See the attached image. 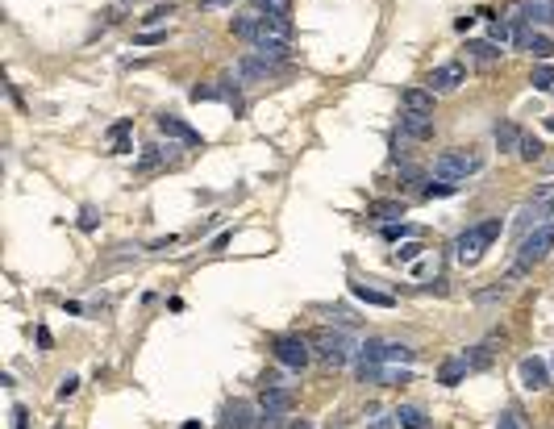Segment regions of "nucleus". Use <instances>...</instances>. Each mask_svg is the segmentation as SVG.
Here are the masks:
<instances>
[{
	"label": "nucleus",
	"mask_w": 554,
	"mask_h": 429,
	"mask_svg": "<svg viewBox=\"0 0 554 429\" xmlns=\"http://www.w3.org/2000/svg\"><path fill=\"white\" fill-rule=\"evenodd\" d=\"M500 229H505V221L500 217H488V221H480V225H471V229H463L459 238H455V254H459V263H480V254L500 238Z\"/></svg>",
	"instance_id": "1"
},
{
	"label": "nucleus",
	"mask_w": 554,
	"mask_h": 429,
	"mask_svg": "<svg viewBox=\"0 0 554 429\" xmlns=\"http://www.w3.org/2000/svg\"><path fill=\"white\" fill-rule=\"evenodd\" d=\"M551 250H554V225H538L534 234H526V238H521V246H517V263H513V271H509L505 280H509V284H517V280H521L534 263H542Z\"/></svg>",
	"instance_id": "2"
},
{
	"label": "nucleus",
	"mask_w": 554,
	"mask_h": 429,
	"mask_svg": "<svg viewBox=\"0 0 554 429\" xmlns=\"http://www.w3.org/2000/svg\"><path fill=\"white\" fill-rule=\"evenodd\" d=\"M309 342H313V355H317L321 363H329V367H346V363L355 359V342H350V334H342V330H317Z\"/></svg>",
	"instance_id": "3"
},
{
	"label": "nucleus",
	"mask_w": 554,
	"mask_h": 429,
	"mask_svg": "<svg viewBox=\"0 0 554 429\" xmlns=\"http://www.w3.org/2000/svg\"><path fill=\"white\" fill-rule=\"evenodd\" d=\"M480 167H484V154H480V150H446V154H438L434 175H438V179H450V184H459V179L475 175Z\"/></svg>",
	"instance_id": "4"
},
{
	"label": "nucleus",
	"mask_w": 554,
	"mask_h": 429,
	"mask_svg": "<svg viewBox=\"0 0 554 429\" xmlns=\"http://www.w3.org/2000/svg\"><path fill=\"white\" fill-rule=\"evenodd\" d=\"M271 355H275L279 367L300 371V367H309V359H313V342L300 338V334H279V338H271Z\"/></svg>",
	"instance_id": "5"
},
{
	"label": "nucleus",
	"mask_w": 554,
	"mask_h": 429,
	"mask_svg": "<svg viewBox=\"0 0 554 429\" xmlns=\"http://www.w3.org/2000/svg\"><path fill=\"white\" fill-rule=\"evenodd\" d=\"M292 405H296V396H292L288 388H263V396H259V409H263L259 426L263 429H279V421L292 413Z\"/></svg>",
	"instance_id": "6"
},
{
	"label": "nucleus",
	"mask_w": 554,
	"mask_h": 429,
	"mask_svg": "<svg viewBox=\"0 0 554 429\" xmlns=\"http://www.w3.org/2000/svg\"><path fill=\"white\" fill-rule=\"evenodd\" d=\"M288 42H292V17L263 13L259 17V33H254V46H288Z\"/></svg>",
	"instance_id": "7"
},
{
	"label": "nucleus",
	"mask_w": 554,
	"mask_h": 429,
	"mask_svg": "<svg viewBox=\"0 0 554 429\" xmlns=\"http://www.w3.org/2000/svg\"><path fill=\"white\" fill-rule=\"evenodd\" d=\"M459 83H467V67H463V63H442V67L430 71V92H434V96H438V92H455Z\"/></svg>",
	"instance_id": "8"
},
{
	"label": "nucleus",
	"mask_w": 554,
	"mask_h": 429,
	"mask_svg": "<svg viewBox=\"0 0 554 429\" xmlns=\"http://www.w3.org/2000/svg\"><path fill=\"white\" fill-rule=\"evenodd\" d=\"M154 125H158V133H167V138H175V142H184V146H200V142H204V138H200V129H192L188 121L171 117V113L154 117Z\"/></svg>",
	"instance_id": "9"
},
{
	"label": "nucleus",
	"mask_w": 554,
	"mask_h": 429,
	"mask_svg": "<svg viewBox=\"0 0 554 429\" xmlns=\"http://www.w3.org/2000/svg\"><path fill=\"white\" fill-rule=\"evenodd\" d=\"M279 67L275 63H267V58H259L254 50L246 54V58H238V67H234V79H242V83H250V79H271Z\"/></svg>",
	"instance_id": "10"
},
{
	"label": "nucleus",
	"mask_w": 554,
	"mask_h": 429,
	"mask_svg": "<svg viewBox=\"0 0 554 429\" xmlns=\"http://www.w3.org/2000/svg\"><path fill=\"white\" fill-rule=\"evenodd\" d=\"M521 384L530 388V392H542V388H551V367L538 359V355H530V359H521Z\"/></svg>",
	"instance_id": "11"
},
{
	"label": "nucleus",
	"mask_w": 554,
	"mask_h": 429,
	"mask_svg": "<svg viewBox=\"0 0 554 429\" xmlns=\"http://www.w3.org/2000/svg\"><path fill=\"white\" fill-rule=\"evenodd\" d=\"M400 133L413 138V142H430L434 138V117L430 113H405L400 117Z\"/></svg>",
	"instance_id": "12"
},
{
	"label": "nucleus",
	"mask_w": 554,
	"mask_h": 429,
	"mask_svg": "<svg viewBox=\"0 0 554 429\" xmlns=\"http://www.w3.org/2000/svg\"><path fill=\"white\" fill-rule=\"evenodd\" d=\"M254 409L246 405V400H234V405H225V413H221V421L217 429H250L254 426V417H250Z\"/></svg>",
	"instance_id": "13"
},
{
	"label": "nucleus",
	"mask_w": 554,
	"mask_h": 429,
	"mask_svg": "<svg viewBox=\"0 0 554 429\" xmlns=\"http://www.w3.org/2000/svg\"><path fill=\"white\" fill-rule=\"evenodd\" d=\"M384 363H388V342H384V338H367V342L359 346V371L384 367Z\"/></svg>",
	"instance_id": "14"
},
{
	"label": "nucleus",
	"mask_w": 554,
	"mask_h": 429,
	"mask_svg": "<svg viewBox=\"0 0 554 429\" xmlns=\"http://www.w3.org/2000/svg\"><path fill=\"white\" fill-rule=\"evenodd\" d=\"M192 100H238V88L234 83H196L192 88Z\"/></svg>",
	"instance_id": "15"
},
{
	"label": "nucleus",
	"mask_w": 554,
	"mask_h": 429,
	"mask_svg": "<svg viewBox=\"0 0 554 429\" xmlns=\"http://www.w3.org/2000/svg\"><path fill=\"white\" fill-rule=\"evenodd\" d=\"M175 163V146H146L142 159H138V171H154V167H167Z\"/></svg>",
	"instance_id": "16"
},
{
	"label": "nucleus",
	"mask_w": 554,
	"mask_h": 429,
	"mask_svg": "<svg viewBox=\"0 0 554 429\" xmlns=\"http://www.w3.org/2000/svg\"><path fill=\"white\" fill-rule=\"evenodd\" d=\"M405 113H430L434 117V92L430 88H405Z\"/></svg>",
	"instance_id": "17"
},
{
	"label": "nucleus",
	"mask_w": 554,
	"mask_h": 429,
	"mask_svg": "<svg viewBox=\"0 0 554 429\" xmlns=\"http://www.w3.org/2000/svg\"><path fill=\"white\" fill-rule=\"evenodd\" d=\"M350 296L363 300V305H375V309H392V305H396V296H388V292H380V288H367V284H350Z\"/></svg>",
	"instance_id": "18"
},
{
	"label": "nucleus",
	"mask_w": 554,
	"mask_h": 429,
	"mask_svg": "<svg viewBox=\"0 0 554 429\" xmlns=\"http://www.w3.org/2000/svg\"><path fill=\"white\" fill-rule=\"evenodd\" d=\"M521 138H526V133H521L513 121H500V125H496V150H505V154H509V150H521Z\"/></svg>",
	"instance_id": "19"
},
{
	"label": "nucleus",
	"mask_w": 554,
	"mask_h": 429,
	"mask_svg": "<svg viewBox=\"0 0 554 429\" xmlns=\"http://www.w3.org/2000/svg\"><path fill=\"white\" fill-rule=\"evenodd\" d=\"M467 371H471V367H467V359H463V355H455V359H446V363H442V371H438V384L455 388V384H459Z\"/></svg>",
	"instance_id": "20"
},
{
	"label": "nucleus",
	"mask_w": 554,
	"mask_h": 429,
	"mask_svg": "<svg viewBox=\"0 0 554 429\" xmlns=\"http://www.w3.org/2000/svg\"><path fill=\"white\" fill-rule=\"evenodd\" d=\"M392 417H396V421H400L405 429H430V417H425V413H421L417 405H400V409H396Z\"/></svg>",
	"instance_id": "21"
},
{
	"label": "nucleus",
	"mask_w": 554,
	"mask_h": 429,
	"mask_svg": "<svg viewBox=\"0 0 554 429\" xmlns=\"http://www.w3.org/2000/svg\"><path fill=\"white\" fill-rule=\"evenodd\" d=\"M259 17H263V13H242V17H234V33H238L242 42H250V46H254V33H259Z\"/></svg>",
	"instance_id": "22"
},
{
	"label": "nucleus",
	"mask_w": 554,
	"mask_h": 429,
	"mask_svg": "<svg viewBox=\"0 0 554 429\" xmlns=\"http://www.w3.org/2000/svg\"><path fill=\"white\" fill-rule=\"evenodd\" d=\"M526 13L534 25H554V0H526Z\"/></svg>",
	"instance_id": "23"
},
{
	"label": "nucleus",
	"mask_w": 554,
	"mask_h": 429,
	"mask_svg": "<svg viewBox=\"0 0 554 429\" xmlns=\"http://www.w3.org/2000/svg\"><path fill=\"white\" fill-rule=\"evenodd\" d=\"M526 50L538 58V63H551V54H554V42L546 38V33H530V42H526Z\"/></svg>",
	"instance_id": "24"
},
{
	"label": "nucleus",
	"mask_w": 554,
	"mask_h": 429,
	"mask_svg": "<svg viewBox=\"0 0 554 429\" xmlns=\"http://www.w3.org/2000/svg\"><path fill=\"white\" fill-rule=\"evenodd\" d=\"M367 213H371V217L392 221V217H405V204H400V200H371V204H367Z\"/></svg>",
	"instance_id": "25"
},
{
	"label": "nucleus",
	"mask_w": 554,
	"mask_h": 429,
	"mask_svg": "<svg viewBox=\"0 0 554 429\" xmlns=\"http://www.w3.org/2000/svg\"><path fill=\"white\" fill-rule=\"evenodd\" d=\"M530 83H534L538 92H551V88H554V67H551V63H538V67H534V75H530Z\"/></svg>",
	"instance_id": "26"
},
{
	"label": "nucleus",
	"mask_w": 554,
	"mask_h": 429,
	"mask_svg": "<svg viewBox=\"0 0 554 429\" xmlns=\"http://www.w3.org/2000/svg\"><path fill=\"white\" fill-rule=\"evenodd\" d=\"M467 50H471L480 63H496V58H500V46H496V42H467Z\"/></svg>",
	"instance_id": "27"
},
{
	"label": "nucleus",
	"mask_w": 554,
	"mask_h": 429,
	"mask_svg": "<svg viewBox=\"0 0 554 429\" xmlns=\"http://www.w3.org/2000/svg\"><path fill=\"white\" fill-rule=\"evenodd\" d=\"M380 234H384L388 242H396V238H421V229H417V225H405V221H400V225H396V221H388Z\"/></svg>",
	"instance_id": "28"
},
{
	"label": "nucleus",
	"mask_w": 554,
	"mask_h": 429,
	"mask_svg": "<svg viewBox=\"0 0 554 429\" xmlns=\"http://www.w3.org/2000/svg\"><path fill=\"white\" fill-rule=\"evenodd\" d=\"M463 359H467V367H471V371H484V367L492 363V346H475V350H471V355H463Z\"/></svg>",
	"instance_id": "29"
},
{
	"label": "nucleus",
	"mask_w": 554,
	"mask_h": 429,
	"mask_svg": "<svg viewBox=\"0 0 554 429\" xmlns=\"http://www.w3.org/2000/svg\"><path fill=\"white\" fill-rule=\"evenodd\" d=\"M292 0H254V13H275V17H288Z\"/></svg>",
	"instance_id": "30"
},
{
	"label": "nucleus",
	"mask_w": 554,
	"mask_h": 429,
	"mask_svg": "<svg viewBox=\"0 0 554 429\" xmlns=\"http://www.w3.org/2000/svg\"><path fill=\"white\" fill-rule=\"evenodd\" d=\"M509 288H513V284H509V280H500L496 288H484V292H475V300H480V305H488V300H500V296H509Z\"/></svg>",
	"instance_id": "31"
},
{
	"label": "nucleus",
	"mask_w": 554,
	"mask_h": 429,
	"mask_svg": "<svg viewBox=\"0 0 554 429\" xmlns=\"http://www.w3.org/2000/svg\"><path fill=\"white\" fill-rule=\"evenodd\" d=\"M388 363H413V346H405V342H388Z\"/></svg>",
	"instance_id": "32"
},
{
	"label": "nucleus",
	"mask_w": 554,
	"mask_h": 429,
	"mask_svg": "<svg viewBox=\"0 0 554 429\" xmlns=\"http://www.w3.org/2000/svg\"><path fill=\"white\" fill-rule=\"evenodd\" d=\"M171 13H175V4H154V8H150V13H146L142 21H146V25H163V21H167Z\"/></svg>",
	"instance_id": "33"
},
{
	"label": "nucleus",
	"mask_w": 554,
	"mask_h": 429,
	"mask_svg": "<svg viewBox=\"0 0 554 429\" xmlns=\"http://www.w3.org/2000/svg\"><path fill=\"white\" fill-rule=\"evenodd\" d=\"M526 163H534V159H542V142L538 138H521V150H517Z\"/></svg>",
	"instance_id": "34"
},
{
	"label": "nucleus",
	"mask_w": 554,
	"mask_h": 429,
	"mask_svg": "<svg viewBox=\"0 0 554 429\" xmlns=\"http://www.w3.org/2000/svg\"><path fill=\"white\" fill-rule=\"evenodd\" d=\"M459 192V184H450V179H438V184H425V196L434 200V196H455Z\"/></svg>",
	"instance_id": "35"
},
{
	"label": "nucleus",
	"mask_w": 554,
	"mask_h": 429,
	"mask_svg": "<svg viewBox=\"0 0 554 429\" xmlns=\"http://www.w3.org/2000/svg\"><path fill=\"white\" fill-rule=\"evenodd\" d=\"M492 42H496V46L513 42V29H509V21H492Z\"/></svg>",
	"instance_id": "36"
},
{
	"label": "nucleus",
	"mask_w": 554,
	"mask_h": 429,
	"mask_svg": "<svg viewBox=\"0 0 554 429\" xmlns=\"http://www.w3.org/2000/svg\"><path fill=\"white\" fill-rule=\"evenodd\" d=\"M417 254H421V242H405V246H400V250H396L392 259H396V263H413Z\"/></svg>",
	"instance_id": "37"
},
{
	"label": "nucleus",
	"mask_w": 554,
	"mask_h": 429,
	"mask_svg": "<svg viewBox=\"0 0 554 429\" xmlns=\"http://www.w3.org/2000/svg\"><path fill=\"white\" fill-rule=\"evenodd\" d=\"M96 221H100V213H96V209L88 204V209L79 213V229H88V234H92V229H96Z\"/></svg>",
	"instance_id": "38"
},
{
	"label": "nucleus",
	"mask_w": 554,
	"mask_h": 429,
	"mask_svg": "<svg viewBox=\"0 0 554 429\" xmlns=\"http://www.w3.org/2000/svg\"><path fill=\"white\" fill-rule=\"evenodd\" d=\"M75 392H79V380H75V375H67V380L58 384V400H67V396H75Z\"/></svg>",
	"instance_id": "39"
},
{
	"label": "nucleus",
	"mask_w": 554,
	"mask_h": 429,
	"mask_svg": "<svg viewBox=\"0 0 554 429\" xmlns=\"http://www.w3.org/2000/svg\"><path fill=\"white\" fill-rule=\"evenodd\" d=\"M13 429H29V413L21 405H13Z\"/></svg>",
	"instance_id": "40"
},
{
	"label": "nucleus",
	"mask_w": 554,
	"mask_h": 429,
	"mask_svg": "<svg viewBox=\"0 0 554 429\" xmlns=\"http://www.w3.org/2000/svg\"><path fill=\"white\" fill-rule=\"evenodd\" d=\"M154 42H167V33H138V46H154Z\"/></svg>",
	"instance_id": "41"
},
{
	"label": "nucleus",
	"mask_w": 554,
	"mask_h": 429,
	"mask_svg": "<svg viewBox=\"0 0 554 429\" xmlns=\"http://www.w3.org/2000/svg\"><path fill=\"white\" fill-rule=\"evenodd\" d=\"M225 4H234V0H200V8H204V13H213V8H225Z\"/></svg>",
	"instance_id": "42"
},
{
	"label": "nucleus",
	"mask_w": 554,
	"mask_h": 429,
	"mask_svg": "<svg viewBox=\"0 0 554 429\" xmlns=\"http://www.w3.org/2000/svg\"><path fill=\"white\" fill-rule=\"evenodd\" d=\"M500 429H521V421H517L513 413H505V417H500Z\"/></svg>",
	"instance_id": "43"
},
{
	"label": "nucleus",
	"mask_w": 554,
	"mask_h": 429,
	"mask_svg": "<svg viewBox=\"0 0 554 429\" xmlns=\"http://www.w3.org/2000/svg\"><path fill=\"white\" fill-rule=\"evenodd\" d=\"M38 346H42V350L50 346V330H46V325H38Z\"/></svg>",
	"instance_id": "44"
},
{
	"label": "nucleus",
	"mask_w": 554,
	"mask_h": 429,
	"mask_svg": "<svg viewBox=\"0 0 554 429\" xmlns=\"http://www.w3.org/2000/svg\"><path fill=\"white\" fill-rule=\"evenodd\" d=\"M292 429H313V426H309V421H296V426H292Z\"/></svg>",
	"instance_id": "45"
}]
</instances>
